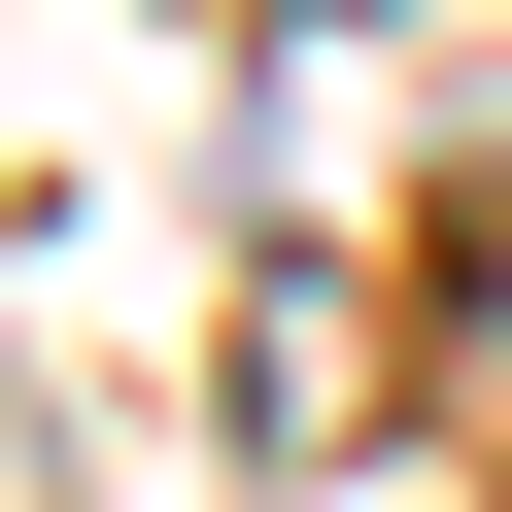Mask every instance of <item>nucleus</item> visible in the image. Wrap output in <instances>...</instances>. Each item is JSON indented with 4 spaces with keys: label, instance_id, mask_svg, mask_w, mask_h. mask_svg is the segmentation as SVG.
I'll return each mask as SVG.
<instances>
[{
    "label": "nucleus",
    "instance_id": "obj_1",
    "mask_svg": "<svg viewBox=\"0 0 512 512\" xmlns=\"http://www.w3.org/2000/svg\"><path fill=\"white\" fill-rule=\"evenodd\" d=\"M308 35H342V0H308Z\"/></svg>",
    "mask_w": 512,
    "mask_h": 512
}]
</instances>
